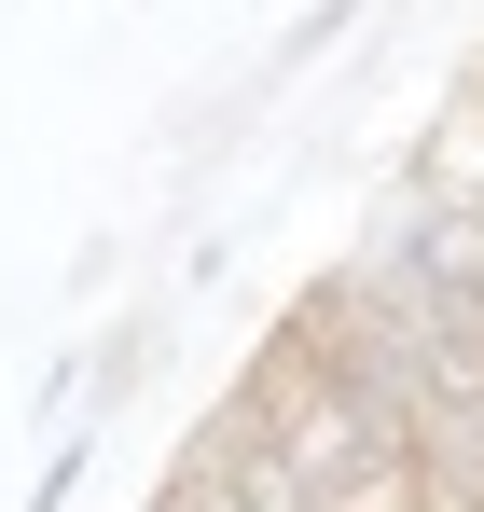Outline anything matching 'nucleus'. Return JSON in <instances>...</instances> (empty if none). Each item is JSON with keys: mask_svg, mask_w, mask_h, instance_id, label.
<instances>
[]
</instances>
